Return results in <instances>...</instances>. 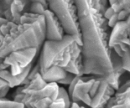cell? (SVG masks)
<instances>
[{
	"instance_id": "6da1fadb",
	"label": "cell",
	"mask_w": 130,
	"mask_h": 108,
	"mask_svg": "<svg viewBox=\"0 0 130 108\" xmlns=\"http://www.w3.org/2000/svg\"><path fill=\"white\" fill-rule=\"evenodd\" d=\"M45 40L43 14L26 12L20 23L7 21L0 25V77L10 88L22 84L26 77L23 71L33 63Z\"/></svg>"
},
{
	"instance_id": "7a4b0ae2",
	"label": "cell",
	"mask_w": 130,
	"mask_h": 108,
	"mask_svg": "<svg viewBox=\"0 0 130 108\" xmlns=\"http://www.w3.org/2000/svg\"><path fill=\"white\" fill-rule=\"evenodd\" d=\"M79 17L84 75L102 76L113 88L109 25L104 13L108 0H75ZM114 89V88H113Z\"/></svg>"
},
{
	"instance_id": "3957f363",
	"label": "cell",
	"mask_w": 130,
	"mask_h": 108,
	"mask_svg": "<svg viewBox=\"0 0 130 108\" xmlns=\"http://www.w3.org/2000/svg\"><path fill=\"white\" fill-rule=\"evenodd\" d=\"M39 71L59 66L75 75H84L82 39L65 34L59 40H45L38 61Z\"/></svg>"
},
{
	"instance_id": "277c9868",
	"label": "cell",
	"mask_w": 130,
	"mask_h": 108,
	"mask_svg": "<svg viewBox=\"0 0 130 108\" xmlns=\"http://www.w3.org/2000/svg\"><path fill=\"white\" fill-rule=\"evenodd\" d=\"M115 92L102 76L82 75L79 76L70 98L79 107L83 105V107H106Z\"/></svg>"
},
{
	"instance_id": "5b68a950",
	"label": "cell",
	"mask_w": 130,
	"mask_h": 108,
	"mask_svg": "<svg viewBox=\"0 0 130 108\" xmlns=\"http://www.w3.org/2000/svg\"><path fill=\"white\" fill-rule=\"evenodd\" d=\"M21 86L15 92L14 100L25 107L50 108L59 94L58 84L46 81L39 71L29 79L25 78Z\"/></svg>"
},
{
	"instance_id": "8992f818",
	"label": "cell",
	"mask_w": 130,
	"mask_h": 108,
	"mask_svg": "<svg viewBox=\"0 0 130 108\" xmlns=\"http://www.w3.org/2000/svg\"><path fill=\"white\" fill-rule=\"evenodd\" d=\"M48 4V9L54 13L61 24L65 34L81 38L78 10L75 0H49Z\"/></svg>"
},
{
	"instance_id": "52a82bcc",
	"label": "cell",
	"mask_w": 130,
	"mask_h": 108,
	"mask_svg": "<svg viewBox=\"0 0 130 108\" xmlns=\"http://www.w3.org/2000/svg\"><path fill=\"white\" fill-rule=\"evenodd\" d=\"M43 15L46 23V40H59L62 39L65 35L64 30L54 13L48 8Z\"/></svg>"
},
{
	"instance_id": "ba28073f",
	"label": "cell",
	"mask_w": 130,
	"mask_h": 108,
	"mask_svg": "<svg viewBox=\"0 0 130 108\" xmlns=\"http://www.w3.org/2000/svg\"><path fill=\"white\" fill-rule=\"evenodd\" d=\"M106 107L130 108V80H127L116 89Z\"/></svg>"
},
{
	"instance_id": "9c48e42d",
	"label": "cell",
	"mask_w": 130,
	"mask_h": 108,
	"mask_svg": "<svg viewBox=\"0 0 130 108\" xmlns=\"http://www.w3.org/2000/svg\"><path fill=\"white\" fill-rule=\"evenodd\" d=\"M111 63L112 69H113V74L114 77V86L113 88L115 90L118 89L120 86V78L126 71L124 69L122 66V59L120 56H119L116 51L112 48L111 51Z\"/></svg>"
},
{
	"instance_id": "30bf717a",
	"label": "cell",
	"mask_w": 130,
	"mask_h": 108,
	"mask_svg": "<svg viewBox=\"0 0 130 108\" xmlns=\"http://www.w3.org/2000/svg\"><path fill=\"white\" fill-rule=\"evenodd\" d=\"M43 79L47 82L59 83L67 74V71L59 66H51L48 69L39 71Z\"/></svg>"
},
{
	"instance_id": "8fae6325",
	"label": "cell",
	"mask_w": 130,
	"mask_h": 108,
	"mask_svg": "<svg viewBox=\"0 0 130 108\" xmlns=\"http://www.w3.org/2000/svg\"><path fill=\"white\" fill-rule=\"evenodd\" d=\"M111 7L116 13H118L121 10H129L130 0H116Z\"/></svg>"
},
{
	"instance_id": "7c38bea8",
	"label": "cell",
	"mask_w": 130,
	"mask_h": 108,
	"mask_svg": "<svg viewBox=\"0 0 130 108\" xmlns=\"http://www.w3.org/2000/svg\"><path fill=\"white\" fill-rule=\"evenodd\" d=\"M25 107L23 104L17 101L8 100L7 99L0 98V108H23Z\"/></svg>"
},
{
	"instance_id": "4fadbf2b",
	"label": "cell",
	"mask_w": 130,
	"mask_h": 108,
	"mask_svg": "<svg viewBox=\"0 0 130 108\" xmlns=\"http://www.w3.org/2000/svg\"><path fill=\"white\" fill-rule=\"evenodd\" d=\"M121 59L124 69L130 72V49L124 52L123 56H121Z\"/></svg>"
},
{
	"instance_id": "5bb4252c",
	"label": "cell",
	"mask_w": 130,
	"mask_h": 108,
	"mask_svg": "<svg viewBox=\"0 0 130 108\" xmlns=\"http://www.w3.org/2000/svg\"><path fill=\"white\" fill-rule=\"evenodd\" d=\"M60 97V98L63 99L65 102H66L67 107H70L71 102H72L71 98H70L69 92H67V90L64 88L59 87V94H58V97Z\"/></svg>"
},
{
	"instance_id": "9a60e30c",
	"label": "cell",
	"mask_w": 130,
	"mask_h": 108,
	"mask_svg": "<svg viewBox=\"0 0 130 108\" xmlns=\"http://www.w3.org/2000/svg\"><path fill=\"white\" fill-rule=\"evenodd\" d=\"M67 107L66 102L62 98L57 97V98L51 103L50 108H64Z\"/></svg>"
},
{
	"instance_id": "2e32d148",
	"label": "cell",
	"mask_w": 130,
	"mask_h": 108,
	"mask_svg": "<svg viewBox=\"0 0 130 108\" xmlns=\"http://www.w3.org/2000/svg\"><path fill=\"white\" fill-rule=\"evenodd\" d=\"M77 75H75L72 73L70 72H67V74L66 75L64 78L62 80H61L60 81H59V84H70V83L72 81V80L74 79V77Z\"/></svg>"
},
{
	"instance_id": "e0dca14e",
	"label": "cell",
	"mask_w": 130,
	"mask_h": 108,
	"mask_svg": "<svg viewBox=\"0 0 130 108\" xmlns=\"http://www.w3.org/2000/svg\"><path fill=\"white\" fill-rule=\"evenodd\" d=\"M46 1H47V2L48 3V1H49V0H46Z\"/></svg>"
}]
</instances>
